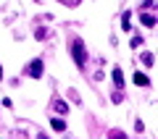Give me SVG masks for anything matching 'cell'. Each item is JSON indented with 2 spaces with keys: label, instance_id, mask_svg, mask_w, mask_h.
<instances>
[{
  "label": "cell",
  "instance_id": "2",
  "mask_svg": "<svg viewBox=\"0 0 158 139\" xmlns=\"http://www.w3.org/2000/svg\"><path fill=\"white\" fill-rule=\"evenodd\" d=\"M27 73H29V76H34V79H40V76H42V61H34V63H29Z\"/></svg>",
  "mask_w": 158,
  "mask_h": 139
},
{
  "label": "cell",
  "instance_id": "6",
  "mask_svg": "<svg viewBox=\"0 0 158 139\" xmlns=\"http://www.w3.org/2000/svg\"><path fill=\"white\" fill-rule=\"evenodd\" d=\"M142 24H145V26H153V24H156V18H153V16H148V13H145V16H142Z\"/></svg>",
  "mask_w": 158,
  "mask_h": 139
},
{
  "label": "cell",
  "instance_id": "3",
  "mask_svg": "<svg viewBox=\"0 0 158 139\" xmlns=\"http://www.w3.org/2000/svg\"><path fill=\"white\" fill-rule=\"evenodd\" d=\"M135 84H142V87H148V84H150V79H148L145 73H137V71H135Z\"/></svg>",
  "mask_w": 158,
  "mask_h": 139
},
{
  "label": "cell",
  "instance_id": "5",
  "mask_svg": "<svg viewBox=\"0 0 158 139\" xmlns=\"http://www.w3.org/2000/svg\"><path fill=\"white\" fill-rule=\"evenodd\" d=\"M53 129H56V131H63V129H66V123H63L61 118H53Z\"/></svg>",
  "mask_w": 158,
  "mask_h": 139
},
{
  "label": "cell",
  "instance_id": "7",
  "mask_svg": "<svg viewBox=\"0 0 158 139\" xmlns=\"http://www.w3.org/2000/svg\"><path fill=\"white\" fill-rule=\"evenodd\" d=\"M0 76H3V71H0Z\"/></svg>",
  "mask_w": 158,
  "mask_h": 139
},
{
  "label": "cell",
  "instance_id": "4",
  "mask_svg": "<svg viewBox=\"0 0 158 139\" xmlns=\"http://www.w3.org/2000/svg\"><path fill=\"white\" fill-rule=\"evenodd\" d=\"M113 81H116V87H121V81H124V79H121V71H118V68H113Z\"/></svg>",
  "mask_w": 158,
  "mask_h": 139
},
{
  "label": "cell",
  "instance_id": "1",
  "mask_svg": "<svg viewBox=\"0 0 158 139\" xmlns=\"http://www.w3.org/2000/svg\"><path fill=\"white\" fill-rule=\"evenodd\" d=\"M71 53H74V58H77L79 66H85V50H82V39H74V42H71Z\"/></svg>",
  "mask_w": 158,
  "mask_h": 139
}]
</instances>
